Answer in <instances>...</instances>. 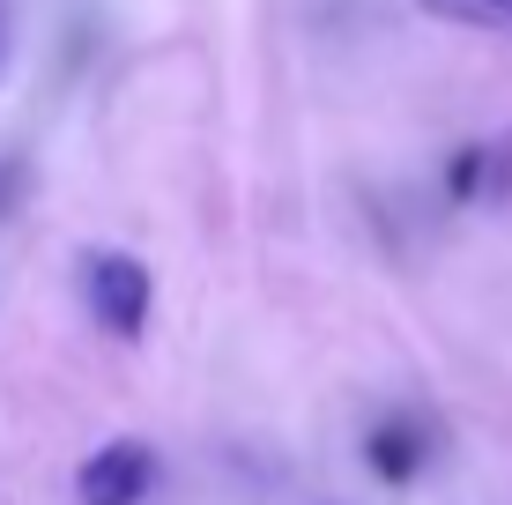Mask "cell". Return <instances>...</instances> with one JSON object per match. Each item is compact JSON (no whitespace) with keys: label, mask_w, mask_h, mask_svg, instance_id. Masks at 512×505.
<instances>
[{"label":"cell","mask_w":512,"mask_h":505,"mask_svg":"<svg viewBox=\"0 0 512 505\" xmlns=\"http://www.w3.org/2000/svg\"><path fill=\"white\" fill-rule=\"evenodd\" d=\"M82 275H90V312L119 342H134L141 327H149V268L127 260V253H90Z\"/></svg>","instance_id":"1"},{"label":"cell","mask_w":512,"mask_h":505,"mask_svg":"<svg viewBox=\"0 0 512 505\" xmlns=\"http://www.w3.org/2000/svg\"><path fill=\"white\" fill-rule=\"evenodd\" d=\"M156 483V454L141 439H112L82 461V505H141Z\"/></svg>","instance_id":"2"},{"label":"cell","mask_w":512,"mask_h":505,"mask_svg":"<svg viewBox=\"0 0 512 505\" xmlns=\"http://www.w3.org/2000/svg\"><path fill=\"white\" fill-rule=\"evenodd\" d=\"M364 461H372V476H379V483H409V476H416V461H423L416 424H379L372 439H364Z\"/></svg>","instance_id":"3"},{"label":"cell","mask_w":512,"mask_h":505,"mask_svg":"<svg viewBox=\"0 0 512 505\" xmlns=\"http://www.w3.org/2000/svg\"><path fill=\"white\" fill-rule=\"evenodd\" d=\"M438 23H468V30H512V0H416Z\"/></svg>","instance_id":"4"},{"label":"cell","mask_w":512,"mask_h":505,"mask_svg":"<svg viewBox=\"0 0 512 505\" xmlns=\"http://www.w3.org/2000/svg\"><path fill=\"white\" fill-rule=\"evenodd\" d=\"M15 186H23V171H15V164H0V208H8V194H15Z\"/></svg>","instance_id":"5"},{"label":"cell","mask_w":512,"mask_h":505,"mask_svg":"<svg viewBox=\"0 0 512 505\" xmlns=\"http://www.w3.org/2000/svg\"><path fill=\"white\" fill-rule=\"evenodd\" d=\"M8 45H15V30H8V8H0V75H8Z\"/></svg>","instance_id":"6"}]
</instances>
